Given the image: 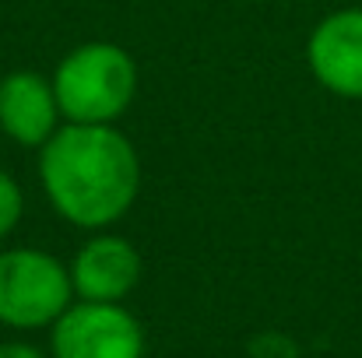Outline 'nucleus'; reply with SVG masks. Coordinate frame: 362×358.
Here are the masks:
<instances>
[{"mask_svg":"<svg viewBox=\"0 0 362 358\" xmlns=\"http://www.w3.org/2000/svg\"><path fill=\"white\" fill-rule=\"evenodd\" d=\"M39 179L60 218L78 229H106L130 211L141 162L117 126L64 123L42 144Z\"/></svg>","mask_w":362,"mask_h":358,"instance_id":"1","label":"nucleus"},{"mask_svg":"<svg viewBox=\"0 0 362 358\" xmlns=\"http://www.w3.org/2000/svg\"><path fill=\"white\" fill-rule=\"evenodd\" d=\"M53 92L67 123L113 126L134 102L137 67L130 53L113 42H85L60 60Z\"/></svg>","mask_w":362,"mask_h":358,"instance_id":"2","label":"nucleus"},{"mask_svg":"<svg viewBox=\"0 0 362 358\" xmlns=\"http://www.w3.org/2000/svg\"><path fill=\"white\" fill-rule=\"evenodd\" d=\"M74 302L71 267L46 249L0 253V323L11 330L53 327Z\"/></svg>","mask_w":362,"mask_h":358,"instance_id":"3","label":"nucleus"},{"mask_svg":"<svg viewBox=\"0 0 362 358\" xmlns=\"http://www.w3.org/2000/svg\"><path fill=\"white\" fill-rule=\"evenodd\" d=\"M144 327L120 302H71L49 327V358H144Z\"/></svg>","mask_w":362,"mask_h":358,"instance_id":"4","label":"nucleus"},{"mask_svg":"<svg viewBox=\"0 0 362 358\" xmlns=\"http://www.w3.org/2000/svg\"><path fill=\"white\" fill-rule=\"evenodd\" d=\"M306 64L331 95L362 99V7H341L313 28Z\"/></svg>","mask_w":362,"mask_h":358,"instance_id":"5","label":"nucleus"},{"mask_svg":"<svg viewBox=\"0 0 362 358\" xmlns=\"http://www.w3.org/2000/svg\"><path fill=\"white\" fill-rule=\"evenodd\" d=\"M144 274L141 253L130 239L103 232L92 236L71 263V285L81 302H123Z\"/></svg>","mask_w":362,"mask_h":358,"instance_id":"6","label":"nucleus"},{"mask_svg":"<svg viewBox=\"0 0 362 358\" xmlns=\"http://www.w3.org/2000/svg\"><path fill=\"white\" fill-rule=\"evenodd\" d=\"M60 102L53 81L32 71H14L0 81V130L25 144L42 148L60 130Z\"/></svg>","mask_w":362,"mask_h":358,"instance_id":"7","label":"nucleus"},{"mask_svg":"<svg viewBox=\"0 0 362 358\" xmlns=\"http://www.w3.org/2000/svg\"><path fill=\"white\" fill-rule=\"evenodd\" d=\"M21 208H25L21 186L0 169V239L7 232H14V225L21 222Z\"/></svg>","mask_w":362,"mask_h":358,"instance_id":"8","label":"nucleus"},{"mask_svg":"<svg viewBox=\"0 0 362 358\" xmlns=\"http://www.w3.org/2000/svg\"><path fill=\"white\" fill-rule=\"evenodd\" d=\"M0 358H49V355L32 348V345H25V341H4L0 345Z\"/></svg>","mask_w":362,"mask_h":358,"instance_id":"9","label":"nucleus"}]
</instances>
